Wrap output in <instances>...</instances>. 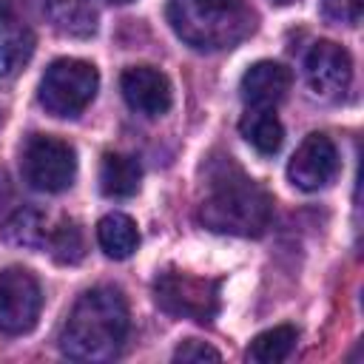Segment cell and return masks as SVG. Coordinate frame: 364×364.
<instances>
[{
    "mask_svg": "<svg viewBox=\"0 0 364 364\" xmlns=\"http://www.w3.org/2000/svg\"><path fill=\"white\" fill-rule=\"evenodd\" d=\"M128 338V304L117 287H91L71 307L60 350L74 361H111Z\"/></svg>",
    "mask_w": 364,
    "mask_h": 364,
    "instance_id": "6da1fadb",
    "label": "cell"
},
{
    "mask_svg": "<svg viewBox=\"0 0 364 364\" xmlns=\"http://www.w3.org/2000/svg\"><path fill=\"white\" fill-rule=\"evenodd\" d=\"M173 34L199 51H225L256 31L247 0H168Z\"/></svg>",
    "mask_w": 364,
    "mask_h": 364,
    "instance_id": "7a4b0ae2",
    "label": "cell"
},
{
    "mask_svg": "<svg viewBox=\"0 0 364 364\" xmlns=\"http://www.w3.org/2000/svg\"><path fill=\"white\" fill-rule=\"evenodd\" d=\"M273 219V196L242 171L219 173L199 205V222L213 233L262 236Z\"/></svg>",
    "mask_w": 364,
    "mask_h": 364,
    "instance_id": "3957f363",
    "label": "cell"
},
{
    "mask_svg": "<svg viewBox=\"0 0 364 364\" xmlns=\"http://www.w3.org/2000/svg\"><path fill=\"white\" fill-rule=\"evenodd\" d=\"M97 88H100V71L91 63L77 57H60L46 68L37 100L51 117L74 119L91 105Z\"/></svg>",
    "mask_w": 364,
    "mask_h": 364,
    "instance_id": "277c9868",
    "label": "cell"
},
{
    "mask_svg": "<svg viewBox=\"0 0 364 364\" xmlns=\"http://www.w3.org/2000/svg\"><path fill=\"white\" fill-rule=\"evenodd\" d=\"M20 173L28 188L43 193H60L74 182L77 151L51 134H31L20 151Z\"/></svg>",
    "mask_w": 364,
    "mask_h": 364,
    "instance_id": "5b68a950",
    "label": "cell"
},
{
    "mask_svg": "<svg viewBox=\"0 0 364 364\" xmlns=\"http://www.w3.org/2000/svg\"><path fill=\"white\" fill-rule=\"evenodd\" d=\"M154 299L165 313L199 324L213 321V316L219 313V284L213 279L182 270L159 273L154 282Z\"/></svg>",
    "mask_w": 364,
    "mask_h": 364,
    "instance_id": "8992f818",
    "label": "cell"
},
{
    "mask_svg": "<svg viewBox=\"0 0 364 364\" xmlns=\"http://www.w3.org/2000/svg\"><path fill=\"white\" fill-rule=\"evenodd\" d=\"M43 307V290L34 273L26 267L0 270V333L20 336L37 324Z\"/></svg>",
    "mask_w": 364,
    "mask_h": 364,
    "instance_id": "52a82bcc",
    "label": "cell"
},
{
    "mask_svg": "<svg viewBox=\"0 0 364 364\" xmlns=\"http://www.w3.org/2000/svg\"><path fill=\"white\" fill-rule=\"evenodd\" d=\"M304 82L310 94L324 102L341 100L353 82V60L347 48H341L333 40L313 43L304 57Z\"/></svg>",
    "mask_w": 364,
    "mask_h": 364,
    "instance_id": "ba28073f",
    "label": "cell"
},
{
    "mask_svg": "<svg viewBox=\"0 0 364 364\" xmlns=\"http://www.w3.org/2000/svg\"><path fill=\"white\" fill-rule=\"evenodd\" d=\"M338 151L327 134H307L287 162V179L299 191H321L338 176Z\"/></svg>",
    "mask_w": 364,
    "mask_h": 364,
    "instance_id": "9c48e42d",
    "label": "cell"
},
{
    "mask_svg": "<svg viewBox=\"0 0 364 364\" xmlns=\"http://www.w3.org/2000/svg\"><path fill=\"white\" fill-rule=\"evenodd\" d=\"M119 88L125 102L145 117H162L168 114L173 102V91L168 77L154 65H131L119 77Z\"/></svg>",
    "mask_w": 364,
    "mask_h": 364,
    "instance_id": "30bf717a",
    "label": "cell"
},
{
    "mask_svg": "<svg viewBox=\"0 0 364 364\" xmlns=\"http://www.w3.org/2000/svg\"><path fill=\"white\" fill-rule=\"evenodd\" d=\"M293 85V74L287 65L273 60L253 63L239 80V97L247 108H276Z\"/></svg>",
    "mask_w": 364,
    "mask_h": 364,
    "instance_id": "8fae6325",
    "label": "cell"
},
{
    "mask_svg": "<svg viewBox=\"0 0 364 364\" xmlns=\"http://www.w3.org/2000/svg\"><path fill=\"white\" fill-rule=\"evenodd\" d=\"M142 168L128 154H105L100 162V191L108 199H128L139 191Z\"/></svg>",
    "mask_w": 364,
    "mask_h": 364,
    "instance_id": "7c38bea8",
    "label": "cell"
},
{
    "mask_svg": "<svg viewBox=\"0 0 364 364\" xmlns=\"http://www.w3.org/2000/svg\"><path fill=\"white\" fill-rule=\"evenodd\" d=\"M97 242L108 259H128L139 247L136 222L125 213H108L97 222Z\"/></svg>",
    "mask_w": 364,
    "mask_h": 364,
    "instance_id": "4fadbf2b",
    "label": "cell"
},
{
    "mask_svg": "<svg viewBox=\"0 0 364 364\" xmlns=\"http://www.w3.org/2000/svg\"><path fill=\"white\" fill-rule=\"evenodd\" d=\"M54 28L65 37H91L97 31V9L91 0H46Z\"/></svg>",
    "mask_w": 364,
    "mask_h": 364,
    "instance_id": "5bb4252c",
    "label": "cell"
},
{
    "mask_svg": "<svg viewBox=\"0 0 364 364\" xmlns=\"http://www.w3.org/2000/svg\"><path fill=\"white\" fill-rule=\"evenodd\" d=\"M239 131L264 156L276 154L284 142V128L273 114V108H247L245 117L239 119Z\"/></svg>",
    "mask_w": 364,
    "mask_h": 364,
    "instance_id": "9a60e30c",
    "label": "cell"
},
{
    "mask_svg": "<svg viewBox=\"0 0 364 364\" xmlns=\"http://www.w3.org/2000/svg\"><path fill=\"white\" fill-rule=\"evenodd\" d=\"M48 233H51V228H48L46 216L40 210H34V208L17 210L3 225V239L9 245H17V247H34V250H40V247H46Z\"/></svg>",
    "mask_w": 364,
    "mask_h": 364,
    "instance_id": "2e32d148",
    "label": "cell"
},
{
    "mask_svg": "<svg viewBox=\"0 0 364 364\" xmlns=\"http://www.w3.org/2000/svg\"><path fill=\"white\" fill-rule=\"evenodd\" d=\"M299 341V333L296 327L290 324H279V327H270L264 333H259L250 347H247V361H256V364H279L284 361L293 347Z\"/></svg>",
    "mask_w": 364,
    "mask_h": 364,
    "instance_id": "e0dca14e",
    "label": "cell"
},
{
    "mask_svg": "<svg viewBox=\"0 0 364 364\" xmlns=\"http://www.w3.org/2000/svg\"><path fill=\"white\" fill-rule=\"evenodd\" d=\"M34 46H37V40L28 28H17V31L6 34V40L0 43V85L11 82L28 65Z\"/></svg>",
    "mask_w": 364,
    "mask_h": 364,
    "instance_id": "ac0fdd59",
    "label": "cell"
},
{
    "mask_svg": "<svg viewBox=\"0 0 364 364\" xmlns=\"http://www.w3.org/2000/svg\"><path fill=\"white\" fill-rule=\"evenodd\" d=\"M46 247L51 250L54 262L60 264H77L85 256V236L74 219H63L57 228H51Z\"/></svg>",
    "mask_w": 364,
    "mask_h": 364,
    "instance_id": "d6986e66",
    "label": "cell"
},
{
    "mask_svg": "<svg viewBox=\"0 0 364 364\" xmlns=\"http://www.w3.org/2000/svg\"><path fill=\"white\" fill-rule=\"evenodd\" d=\"M324 17L338 26H358L364 14V0H321Z\"/></svg>",
    "mask_w": 364,
    "mask_h": 364,
    "instance_id": "ffe728a7",
    "label": "cell"
},
{
    "mask_svg": "<svg viewBox=\"0 0 364 364\" xmlns=\"http://www.w3.org/2000/svg\"><path fill=\"white\" fill-rule=\"evenodd\" d=\"M222 353L199 338H188L173 350V361H219Z\"/></svg>",
    "mask_w": 364,
    "mask_h": 364,
    "instance_id": "44dd1931",
    "label": "cell"
},
{
    "mask_svg": "<svg viewBox=\"0 0 364 364\" xmlns=\"http://www.w3.org/2000/svg\"><path fill=\"white\" fill-rule=\"evenodd\" d=\"M20 23V14H17V0H0V31H17V28H26V26H14Z\"/></svg>",
    "mask_w": 364,
    "mask_h": 364,
    "instance_id": "7402d4cb",
    "label": "cell"
},
{
    "mask_svg": "<svg viewBox=\"0 0 364 364\" xmlns=\"http://www.w3.org/2000/svg\"><path fill=\"white\" fill-rule=\"evenodd\" d=\"M270 3H276V6H290V3H296V0H270Z\"/></svg>",
    "mask_w": 364,
    "mask_h": 364,
    "instance_id": "603a6c76",
    "label": "cell"
},
{
    "mask_svg": "<svg viewBox=\"0 0 364 364\" xmlns=\"http://www.w3.org/2000/svg\"><path fill=\"white\" fill-rule=\"evenodd\" d=\"M105 3H117V6H122V3H131V0H105Z\"/></svg>",
    "mask_w": 364,
    "mask_h": 364,
    "instance_id": "cb8c5ba5",
    "label": "cell"
}]
</instances>
